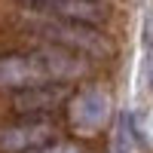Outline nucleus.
<instances>
[{"label":"nucleus","instance_id":"5","mask_svg":"<svg viewBox=\"0 0 153 153\" xmlns=\"http://www.w3.org/2000/svg\"><path fill=\"white\" fill-rule=\"evenodd\" d=\"M40 12H49V16L58 19H71V22H83V25H104L110 9L101 0H40L34 3Z\"/></svg>","mask_w":153,"mask_h":153},{"label":"nucleus","instance_id":"3","mask_svg":"<svg viewBox=\"0 0 153 153\" xmlns=\"http://www.w3.org/2000/svg\"><path fill=\"white\" fill-rule=\"evenodd\" d=\"M55 141V126L43 117H28L25 123H12L0 129V150L3 153H25Z\"/></svg>","mask_w":153,"mask_h":153},{"label":"nucleus","instance_id":"1","mask_svg":"<svg viewBox=\"0 0 153 153\" xmlns=\"http://www.w3.org/2000/svg\"><path fill=\"white\" fill-rule=\"evenodd\" d=\"M28 31L43 37L46 43L74 49L80 55H92V58H104L113 52V43L101 34L95 25H83V22H71V19H58L49 12L37 9L34 16H28Z\"/></svg>","mask_w":153,"mask_h":153},{"label":"nucleus","instance_id":"2","mask_svg":"<svg viewBox=\"0 0 153 153\" xmlns=\"http://www.w3.org/2000/svg\"><path fill=\"white\" fill-rule=\"evenodd\" d=\"M71 98V83H37L28 89H19L12 95V110L22 117H43V113L58 110Z\"/></svg>","mask_w":153,"mask_h":153},{"label":"nucleus","instance_id":"7","mask_svg":"<svg viewBox=\"0 0 153 153\" xmlns=\"http://www.w3.org/2000/svg\"><path fill=\"white\" fill-rule=\"evenodd\" d=\"M25 153H80V150L71 147V144H55V141H49V144H43V147H34V150H25Z\"/></svg>","mask_w":153,"mask_h":153},{"label":"nucleus","instance_id":"4","mask_svg":"<svg viewBox=\"0 0 153 153\" xmlns=\"http://www.w3.org/2000/svg\"><path fill=\"white\" fill-rule=\"evenodd\" d=\"M37 83H52L40 52L0 55V89L19 92V89H28V86H37Z\"/></svg>","mask_w":153,"mask_h":153},{"label":"nucleus","instance_id":"6","mask_svg":"<svg viewBox=\"0 0 153 153\" xmlns=\"http://www.w3.org/2000/svg\"><path fill=\"white\" fill-rule=\"evenodd\" d=\"M76 123L80 126H101L104 123V117H107V98L101 95V92H86L80 101H76Z\"/></svg>","mask_w":153,"mask_h":153}]
</instances>
